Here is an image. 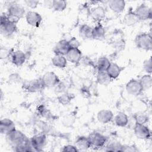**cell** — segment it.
<instances>
[{
	"label": "cell",
	"mask_w": 152,
	"mask_h": 152,
	"mask_svg": "<svg viewBox=\"0 0 152 152\" xmlns=\"http://www.w3.org/2000/svg\"><path fill=\"white\" fill-rule=\"evenodd\" d=\"M25 14L24 8L17 3H12L9 5L7 10V16L8 20L17 24L20 19Z\"/></svg>",
	"instance_id": "cell-2"
},
{
	"label": "cell",
	"mask_w": 152,
	"mask_h": 152,
	"mask_svg": "<svg viewBox=\"0 0 152 152\" xmlns=\"http://www.w3.org/2000/svg\"><path fill=\"white\" fill-rule=\"evenodd\" d=\"M105 149L107 151H122V145L118 142H113L109 144Z\"/></svg>",
	"instance_id": "cell-33"
},
{
	"label": "cell",
	"mask_w": 152,
	"mask_h": 152,
	"mask_svg": "<svg viewBox=\"0 0 152 152\" xmlns=\"http://www.w3.org/2000/svg\"><path fill=\"white\" fill-rule=\"evenodd\" d=\"M143 90H147L151 87L152 85V78L151 75L147 74L143 75L139 80Z\"/></svg>",
	"instance_id": "cell-29"
},
{
	"label": "cell",
	"mask_w": 152,
	"mask_h": 152,
	"mask_svg": "<svg viewBox=\"0 0 152 152\" xmlns=\"http://www.w3.org/2000/svg\"><path fill=\"white\" fill-rule=\"evenodd\" d=\"M135 119L137 124L144 125L148 121V118L144 114H138L136 115Z\"/></svg>",
	"instance_id": "cell-34"
},
{
	"label": "cell",
	"mask_w": 152,
	"mask_h": 152,
	"mask_svg": "<svg viewBox=\"0 0 152 152\" xmlns=\"http://www.w3.org/2000/svg\"><path fill=\"white\" fill-rule=\"evenodd\" d=\"M110 63L111 62L107 58L102 56L98 59L96 66L99 71H106Z\"/></svg>",
	"instance_id": "cell-27"
},
{
	"label": "cell",
	"mask_w": 152,
	"mask_h": 152,
	"mask_svg": "<svg viewBox=\"0 0 152 152\" xmlns=\"http://www.w3.org/2000/svg\"><path fill=\"white\" fill-rule=\"evenodd\" d=\"M26 54L20 50L12 52L11 55V61L12 63L17 66L22 65L26 61Z\"/></svg>",
	"instance_id": "cell-16"
},
{
	"label": "cell",
	"mask_w": 152,
	"mask_h": 152,
	"mask_svg": "<svg viewBox=\"0 0 152 152\" xmlns=\"http://www.w3.org/2000/svg\"><path fill=\"white\" fill-rule=\"evenodd\" d=\"M27 23L34 27H39L42 21V17L40 14L36 11H29L26 15Z\"/></svg>",
	"instance_id": "cell-11"
},
{
	"label": "cell",
	"mask_w": 152,
	"mask_h": 152,
	"mask_svg": "<svg viewBox=\"0 0 152 152\" xmlns=\"http://www.w3.org/2000/svg\"><path fill=\"white\" fill-rule=\"evenodd\" d=\"M75 121V117L71 114H68L63 118L62 123L64 126L66 127H69L74 124Z\"/></svg>",
	"instance_id": "cell-32"
},
{
	"label": "cell",
	"mask_w": 152,
	"mask_h": 152,
	"mask_svg": "<svg viewBox=\"0 0 152 152\" xmlns=\"http://www.w3.org/2000/svg\"><path fill=\"white\" fill-rule=\"evenodd\" d=\"M62 151H78V149L75 145H66L63 147L62 149Z\"/></svg>",
	"instance_id": "cell-39"
},
{
	"label": "cell",
	"mask_w": 152,
	"mask_h": 152,
	"mask_svg": "<svg viewBox=\"0 0 152 152\" xmlns=\"http://www.w3.org/2000/svg\"><path fill=\"white\" fill-rule=\"evenodd\" d=\"M0 30L1 33L7 37L11 36L17 31L16 24L10 21L5 13H2L1 15Z\"/></svg>",
	"instance_id": "cell-3"
},
{
	"label": "cell",
	"mask_w": 152,
	"mask_h": 152,
	"mask_svg": "<svg viewBox=\"0 0 152 152\" xmlns=\"http://www.w3.org/2000/svg\"><path fill=\"white\" fill-rule=\"evenodd\" d=\"M152 64H151V58H150L145 60L143 62V68L145 72L151 74L152 71Z\"/></svg>",
	"instance_id": "cell-35"
},
{
	"label": "cell",
	"mask_w": 152,
	"mask_h": 152,
	"mask_svg": "<svg viewBox=\"0 0 152 152\" xmlns=\"http://www.w3.org/2000/svg\"><path fill=\"white\" fill-rule=\"evenodd\" d=\"M125 88L129 94L134 96L140 95L143 90L140 81L135 79L129 81L126 84Z\"/></svg>",
	"instance_id": "cell-5"
},
{
	"label": "cell",
	"mask_w": 152,
	"mask_h": 152,
	"mask_svg": "<svg viewBox=\"0 0 152 152\" xmlns=\"http://www.w3.org/2000/svg\"><path fill=\"white\" fill-rule=\"evenodd\" d=\"M70 48L71 46L68 40H61L55 46L53 52L55 55H61L65 56Z\"/></svg>",
	"instance_id": "cell-13"
},
{
	"label": "cell",
	"mask_w": 152,
	"mask_h": 152,
	"mask_svg": "<svg viewBox=\"0 0 152 152\" xmlns=\"http://www.w3.org/2000/svg\"><path fill=\"white\" fill-rule=\"evenodd\" d=\"M5 135L7 141L14 148L27 143L29 141L22 132L16 129Z\"/></svg>",
	"instance_id": "cell-1"
},
{
	"label": "cell",
	"mask_w": 152,
	"mask_h": 152,
	"mask_svg": "<svg viewBox=\"0 0 152 152\" xmlns=\"http://www.w3.org/2000/svg\"><path fill=\"white\" fill-rule=\"evenodd\" d=\"M65 56L67 61L73 64H77L82 59V53L78 48H71Z\"/></svg>",
	"instance_id": "cell-12"
},
{
	"label": "cell",
	"mask_w": 152,
	"mask_h": 152,
	"mask_svg": "<svg viewBox=\"0 0 152 152\" xmlns=\"http://www.w3.org/2000/svg\"><path fill=\"white\" fill-rule=\"evenodd\" d=\"M113 118V114L112 112L108 109L100 110L97 115V120L102 124H107L110 122Z\"/></svg>",
	"instance_id": "cell-17"
},
{
	"label": "cell",
	"mask_w": 152,
	"mask_h": 152,
	"mask_svg": "<svg viewBox=\"0 0 152 152\" xmlns=\"http://www.w3.org/2000/svg\"><path fill=\"white\" fill-rule=\"evenodd\" d=\"M137 147L133 145H122V151H137Z\"/></svg>",
	"instance_id": "cell-41"
},
{
	"label": "cell",
	"mask_w": 152,
	"mask_h": 152,
	"mask_svg": "<svg viewBox=\"0 0 152 152\" xmlns=\"http://www.w3.org/2000/svg\"><path fill=\"white\" fill-rule=\"evenodd\" d=\"M134 12L139 20H146L151 18V9L145 4H141L136 8Z\"/></svg>",
	"instance_id": "cell-6"
},
{
	"label": "cell",
	"mask_w": 152,
	"mask_h": 152,
	"mask_svg": "<svg viewBox=\"0 0 152 152\" xmlns=\"http://www.w3.org/2000/svg\"><path fill=\"white\" fill-rule=\"evenodd\" d=\"M88 138L90 141L91 146L97 148L102 147L107 140L106 137L104 135L97 132L91 133L88 135Z\"/></svg>",
	"instance_id": "cell-9"
},
{
	"label": "cell",
	"mask_w": 152,
	"mask_h": 152,
	"mask_svg": "<svg viewBox=\"0 0 152 152\" xmlns=\"http://www.w3.org/2000/svg\"><path fill=\"white\" fill-rule=\"evenodd\" d=\"M74 98L72 94L68 93H64L58 97V100L59 103L62 105H67L70 103L72 99Z\"/></svg>",
	"instance_id": "cell-30"
},
{
	"label": "cell",
	"mask_w": 152,
	"mask_h": 152,
	"mask_svg": "<svg viewBox=\"0 0 152 152\" xmlns=\"http://www.w3.org/2000/svg\"><path fill=\"white\" fill-rule=\"evenodd\" d=\"M122 68L119 66L116 63L111 62L106 72L112 79H115L120 75Z\"/></svg>",
	"instance_id": "cell-21"
},
{
	"label": "cell",
	"mask_w": 152,
	"mask_h": 152,
	"mask_svg": "<svg viewBox=\"0 0 152 152\" xmlns=\"http://www.w3.org/2000/svg\"><path fill=\"white\" fill-rule=\"evenodd\" d=\"M112 78L108 75L106 71H99L97 75V82L102 86H107Z\"/></svg>",
	"instance_id": "cell-26"
},
{
	"label": "cell",
	"mask_w": 152,
	"mask_h": 152,
	"mask_svg": "<svg viewBox=\"0 0 152 152\" xmlns=\"http://www.w3.org/2000/svg\"><path fill=\"white\" fill-rule=\"evenodd\" d=\"M45 86L42 81V78L35 79L27 83L26 85V88L30 92L36 93L42 91L44 88Z\"/></svg>",
	"instance_id": "cell-14"
},
{
	"label": "cell",
	"mask_w": 152,
	"mask_h": 152,
	"mask_svg": "<svg viewBox=\"0 0 152 152\" xmlns=\"http://www.w3.org/2000/svg\"><path fill=\"white\" fill-rule=\"evenodd\" d=\"M136 46L142 50H150L152 49V37L150 33H142L138 34L135 39Z\"/></svg>",
	"instance_id": "cell-4"
},
{
	"label": "cell",
	"mask_w": 152,
	"mask_h": 152,
	"mask_svg": "<svg viewBox=\"0 0 152 152\" xmlns=\"http://www.w3.org/2000/svg\"><path fill=\"white\" fill-rule=\"evenodd\" d=\"M93 28L87 24H83L79 28V36L83 39H92Z\"/></svg>",
	"instance_id": "cell-20"
},
{
	"label": "cell",
	"mask_w": 152,
	"mask_h": 152,
	"mask_svg": "<svg viewBox=\"0 0 152 152\" xmlns=\"http://www.w3.org/2000/svg\"><path fill=\"white\" fill-rule=\"evenodd\" d=\"M140 20L138 17L134 12V11H128L124 17L123 21L124 23L128 26H132L136 24Z\"/></svg>",
	"instance_id": "cell-22"
},
{
	"label": "cell",
	"mask_w": 152,
	"mask_h": 152,
	"mask_svg": "<svg viewBox=\"0 0 152 152\" xmlns=\"http://www.w3.org/2000/svg\"><path fill=\"white\" fill-rule=\"evenodd\" d=\"M42 80L45 87L48 88L54 87L60 81L57 75L52 71L45 73L43 75Z\"/></svg>",
	"instance_id": "cell-8"
},
{
	"label": "cell",
	"mask_w": 152,
	"mask_h": 152,
	"mask_svg": "<svg viewBox=\"0 0 152 152\" xmlns=\"http://www.w3.org/2000/svg\"><path fill=\"white\" fill-rule=\"evenodd\" d=\"M67 2L64 0L52 1V8L56 11H63L66 7Z\"/></svg>",
	"instance_id": "cell-31"
},
{
	"label": "cell",
	"mask_w": 152,
	"mask_h": 152,
	"mask_svg": "<svg viewBox=\"0 0 152 152\" xmlns=\"http://www.w3.org/2000/svg\"><path fill=\"white\" fill-rule=\"evenodd\" d=\"M116 125L120 127L125 126L128 122V117L124 112H119L116 114L114 118Z\"/></svg>",
	"instance_id": "cell-25"
},
{
	"label": "cell",
	"mask_w": 152,
	"mask_h": 152,
	"mask_svg": "<svg viewBox=\"0 0 152 152\" xmlns=\"http://www.w3.org/2000/svg\"><path fill=\"white\" fill-rule=\"evenodd\" d=\"M30 142L33 150L36 151H40L46 145V135L44 134H36L31 138Z\"/></svg>",
	"instance_id": "cell-7"
},
{
	"label": "cell",
	"mask_w": 152,
	"mask_h": 152,
	"mask_svg": "<svg viewBox=\"0 0 152 152\" xmlns=\"http://www.w3.org/2000/svg\"><path fill=\"white\" fill-rule=\"evenodd\" d=\"M9 81L13 83H18L22 81V78L20 75L17 73H13L9 75Z\"/></svg>",
	"instance_id": "cell-36"
},
{
	"label": "cell",
	"mask_w": 152,
	"mask_h": 152,
	"mask_svg": "<svg viewBox=\"0 0 152 152\" xmlns=\"http://www.w3.org/2000/svg\"><path fill=\"white\" fill-rule=\"evenodd\" d=\"M134 132L135 136L141 140H147L151 136L150 131L147 126L143 124H135L134 128Z\"/></svg>",
	"instance_id": "cell-10"
},
{
	"label": "cell",
	"mask_w": 152,
	"mask_h": 152,
	"mask_svg": "<svg viewBox=\"0 0 152 152\" xmlns=\"http://www.w3.org/2000/svg\"><path fill=\"white\" fill-rule=\"evenodd\" d=\"M110 9L116 13H119L124 11L125 7V2L121 0H111L108 2Z\"/></svg>",
	"instance_id": "cell-18"
},
{
	"label": "cell",
	"mask_w": 152,
	"mask_h": 152,
	"mask_svg": "<svg viewBox=\"0 0 152 152\" xmlns=\"http://www.w3.org/2000/svg\"><path fill=\"white\" fill-rule=\"evenodd\" d=\"M25 4L27 7H28L30 8H36L38 4H39V1H33V0H27L24 1Z\"/></svg>",
	"instance_id": "cell-38"
},
{
	"label": "cell",
	"mask_w": 152,
	"mask_h": 152,
	"mask_svg": "<svg viewBox=\"0 0 152 152\" xmlns=\"http://www.w3.org/2000/svg\"><path fill=\"white\" fill-rule=\"evenodd\" d=\"M75 146L78 149V150L85 151L88 149L91 146V145L88 137L81 136L77 139L75 141Z\"/></svg>",
	"instance_id": "cell-19"
},
{
	"label": "cell",
	"mask_w": 152,
	"mask_h": 152,
	"mask_svg": "<svg viewBox=\"0 0 152 152\" xmlns=\"http://www.w3.org/2000/svg\"><path fill=\"white\" fill-rule=\"evenodd\" d=\"M15 129L14 122L8 118L2 119L0 121V132L7 135Z\"/></svg>",
	"instance_id": "cell-15"
},
{
	"label": "cell",
	"mask_w": 152,
	"mask_h": 152,
	"mask_svg": "<svg viewBox=\"0 0 152 152\" xmlns=\"http://www.w3.org/2000/svg\"><path fill=\"white\" fill-rule=\"evenodd\" d=\"M55 87V91L56 93H64L65 92L66 87L60 81L54 87Z\"/></svg>",
	"instance_id": "cell-37"
},
{
	"label": "cell",
	"mask_w": 152,
	"mask_h": 152,
	"mask_svg": "<svg viewBox=\"0 0 152 152\" xmlns=\"http://www.w3.org/2000/svg\"><path fill=\"white\" fill-rule=\"evenodd\" d=\"M91 15L94 20H101L105 16V11L103 7H97L91 10Z\"/></svg>",
	"instance_id": "cell-28"
},
{
	"label": "cell",
	"mask_w": 152,
	"mask_h": 152,
	"mask_svg": "<svg viewBox=\"0 0 152 152\" xmlns=\"http://www.w3.org/2000/svg\"><path fill=\"white\" fill-rule=\"evenodd\" d=\"M68 41L69 42V44L71 48H78V47L80 45V42L75 37H72V39H71L69 40H68Z\"/></svg>",
	"instance_id": "cell-40"
},
{
	"label": "cell",
	"mask_w": 152,
	"mask_h": 152,
	"mask_svg": "<svg viewBox=\"0 0 152 152\" xmlns=\"http://www.w3.org/2000/svg\"><path fill=\"white\" fill-rule=\"evenodd\" d=\"M105 30L104 27L100 25H97L93 28L92 39L97 40H103L105 39Z\"/></svg>",
	"instance_id": "cell-23"
},
{
	"label": "cell",
	"mask_w": 152,
	"mask_h": 152,
	"mask_svg": "<svg viewBox=\"0 0 152 152\" xmlns=\"http://www.w3.org/2000/svg\"><path fill=\"white\" fill-rule=\"evenodd\" d=\"M52 64L59 68H64L67 65V60L65 56L55 55L52 59Z\"/></svg>",
	"instance_id": "cell-24"
}]
</instances>
